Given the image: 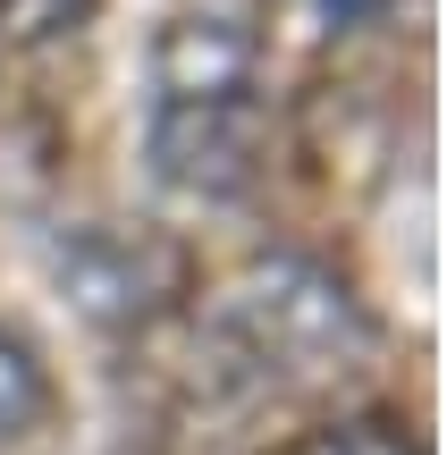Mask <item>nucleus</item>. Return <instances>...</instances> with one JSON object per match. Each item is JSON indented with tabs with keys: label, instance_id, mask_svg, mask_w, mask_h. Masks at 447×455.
Here are the masks:
<instances>
[{
	"label": "nucleus",
	"instance_id": "nucleus-1",
	"mask_svg": "<svg viewBox=\"0 0 447 455\" xmlns=\"http://www.w3.org/2000/svg\"><path fill=\"white\" fill-rule=\"evenodd\" d=\"M253 144V51L228 17H178L161 43V101H152V152L178 186H236Z\"/></svg>",
	"mask_w": 447,
	"mask_h": 455
},
{
	"label": "nucleus",
	"instance_id": "nucleus-2",
	"mask_svg": "<svg viewBox=\"0 0 447 455\" xmlns=\"http://www.w3.org/2000/svg\"><path fill=\"white\" fill-rule=\"evenodd\" d=\"M270 455H422V447L405 439L397 413H338V422H313L296 439H279Z\"/></svg>",
	"mask_w": 447,
	"mask_h": 455
},
{
	"label": "nucleus",
	"instance_id": "nucleus-3",
	"mask_svg": "<svg viewBox=\"0 0 447 455\" xmlns=\"http://www.w3.org/2000/svg\"><path fill=\"white\" fill-rule=\"evenodd\" d=\"M51 413V388H43V371H34V355L0 329V447L9 439H26L34 422Z\"/></svg>",
	"mask_w": 447,
	"mask_h": 455
},
{
	"label": "nucleus",
	"instance_id": "nucleus-4",
	"mask_svg": "<svg viewBox=\"0 0 447 455\" xmlns=\"http://www.w3.org/2000/svg\"><path fill=\"white\" fill-rule=\"evenodd\" d=\"M84 9H93V0H0V34H9V43H51V34H68Z\"/></svg>",
	"mask_w": 447,
	"mask_h": 455
}]
</instances>
